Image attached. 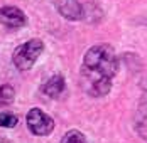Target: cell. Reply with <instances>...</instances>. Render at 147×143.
Here are the masks:
<instances>
[{
    "label": "cell",
    "mask_w": 147,
    "mask_h": 143,
    "mask_svg": "<svg viewBox=\"0 0 147 143\" xmlns=\"http://www.w3.org/2000/svg\"><path fill=\"white\" fill-rule=\"evenodd\" d=\"M118 72V61L112 47L93 45L86 51L81 66V86L93 98L107 96L112 89V79Z\"/></svg>",
    "instance_id": "obj_1"
},
{
    "label": "cell",
    "mask_w": 147,
    "mask_h": 143,
    "mask_svg": "<svg viewBox=\"0 0 147 143\" xmlns=\"http://www.w3.org/2000/svg\"><path fill=\"white\" fill-rule=\"evenodd\" d=\"M44 51V42L41 39H29L27 42L19 45L12 54L14 66L19 71H29Z\"/></svg>",
    "instance_id": "obj_2"
},
{
    "label": "cell",
    "mask_w": 147,
    "mask_h": 143,
    "mask_svg": "<svg viewBox=\"0 0 147 143\" xmlns=\"http://www.w3.org/2000/svg\"><path fill=\"white\" fill-rule=\"evenodd\" d=\"M26 123L30 133L37 136H46L54 130V120L39 108H30L26 116Z\"/></svg>",
    "instance_id": "obj_3"
},
{
    "label": "cell",
    "mask_w": 147,
    "mask_h": 143,
    "mask_svg": "<svg viewBox=\"0 0 147 143\" xmlns=\"http://www.w3.org/2000/svg\"><path fill=\"white\" fill-rule=\"evenodd\" d=\"M0 22L9 29H20L27 24L26 14L14 5H5L0 9Z\"/></svg>",
    "instance_id": "obj_4"
},
{
    "label": "cell",
    "mask_w": 147,
    "mask_h": 143,
    "mask_svg": "<svg viewBox=\"0 0 147 143\" xmlns=\"http://www.w3.org/2000/svg\"><path fill=\"white\" fill-rule=\"evenodd\" d=\"M56 10L66 20L76 22V20H81L83 19L85 7L78 0H56Z\"/></svg>",
    "instance_id": "obj_5"
},
{
    "label": "cell",
    "mask_w": 147,
    "mask_h": 143,
    "mask_svg": "<svg viewBox=\"0 0 147 143\" xmlns=\"http://www.w3.org/2000/svg\"><path fill=\"white\" fill-rule=\"evenodd\" d=\"M64 89H66V81H64V78L61 74L51 76L42 84V93H44L46 96H49V98H54V100L59 98L64 93Z\"/></svg>",
    "instance_id": "obj_6"
},
{
    "label": "cell",
    "mask_w": 147,
    "mask_h": 143,
    "mask_svg": "<svg viewBox=\"0 0 147 143\" xmlns=\"http://www.w3.org/2000/svg\"><path fill=\"white\" fill-rule=\"evenodd\" d=\"M15 100V89L10 84L0 86V104H10Z\"/></svg>",
    "instance_id": "obj_7"
},
{
    "label": "cell",
    "mask_w": 147,
    "mask_h": 143,
    "mask_svg": "<svg viewBox=\"0 0 147 143\" xmlns=\"http://www.w3.org/2000/svg\"><path fill=\"white\" fill-rule=\"evenodd\" d=\"M61 143H88V142H86V136H85L81 131H78V130H69V131H66V135L63 136Z\"/></svg>",
    "instance_id": "obj_8"
},
{
    "label": "cell",
    "mask_w": 147,
    "mask_h": 143,
    "mask_svg": "<svg viewBox=\"0 0 147 143\" xmlns=\"http://www.w3.org/2000/svg\"><path fill=\"white\" fill-rule=\"evenodd\" d=\"M17 123H19V118L14 113H9V111L0 113V126L2 128H14Z\"/></svg>",
    "instance_id": "obj_9"
}]
</instances>
